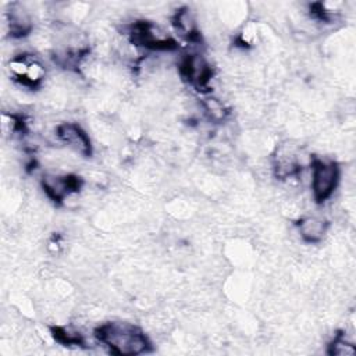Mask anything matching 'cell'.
Instances as JSON below:
<instances>
[{"mask_svg": "<svg viewBox=\"0 0 356 356\" xmlns=\"http://www.w3.org/2000/svg\"><path fill=\"white\" fill-rule=\"evenodd\" d=\"M96 339L114 355H142L152 350V342L140 327L128 321H107L95 330Z\"/></svg>", "mask_w": 356, "mask_h": 356, "instance_id": "cell-1", "label": "cell"}, {"mask_svg": "<svg viewBox=\"0 0 356 356\" xmlns=\"http://www.w3.org/2000/svg\"><path fill=\"white\" fill-rule=\"evenodd\" d=\"M128 36L135 46L154 51H172L178 47L177 40L161 28L149 21H136L129 26Z\"/></svg>", "mask_w": 356, "mask_h": 356, "instance_id": "cell-2", "label": "cell"}, {"mask_svg": "<svg viewBox=\"0 0 356 356\" xmlns=\"http://www.w3.org/2000/svg\"><path fill=\"white\" fill-rule=\"evenodd\" d=\"M339 181V167L335 161L321 159L312 160V191L317 203L330 199Z\"/></svg>", "mask_w": 356, "mask_h": 356, "instance_id": "cell-3", "label": "cell"}, {"mask_svg": "<svg viewBox=\"0 0 356 356\" xmlns=\"http://www.w3.org/2000/svg\"><path fill=\"white\" fill-rule=\"evenodd\" d=\"M178 71L181 78L200 92L209 90V83L213 76V68L202 54H186L181 58Z\"/></svg>", "mask_w": 356, "mask_h": 356, "instance_id": "cell-4", "label": "cell"}, {"mask_svg": "<svg viewBox=\"0 0 356 356\" xmlns=\"http://www.w3.org/2000/svg\"><path fill=\"white\" fill-rule=\"evenodd\" d=\"M10 71L18 83L29 89L38 88L44 78V67L31 54L15 56L10 61Z\"/></svg>", "mask_w": 356, "mask_h": 356, "instance_id": "cell-5", "label": "cell"}, {"mask_svg": "<svg viewBox=\"0 0 356 356\" xmlns=\"http://www.w3.org/2000/svg\"><path fill=\"white\" fill-rule=\"evenodd\" d=\"M82 179L76 175L46 174L42 178V188L47 197L56 203H63L71 193L81 189Z\"/></svg>", "mask_w": 356, "mask_h": 356, "instance_id": "cell-6", "label": "cell"}, {"mask_svg": "<svg viewBox=\"0 0 356 356\" xmlns=\"http://www.w3.org/2000/svg\"><path fill=\"white\" fill-rule=\"evenodd\" d=\"M58 139L70 149L83 157L92 156V142L89 135L75 122H63L56 129Z\"/></svg>", "mask_w": 356, "mask_h": 356, "instance_id": "cell-7", "label": "cell"}, {"mask_svg": "<svg viewBox=\"0 0 356 356\" xmlns=\"http://www.w3.org/2000/svg\"><path fill=\"white\" fill-rule=\"evenodd\" d=\"M172 25L175 32L186 39L191 43H199L200 42V33L197 29V24L196 19L193 17V14L191 13V10L188 7L179 8L175 15L172 17Z\"/></svg>", "mask_w": 356, "mask_h": 356, "instance_id": "cell-8", "label": "cell"}, {"mask_svg": "<svg viewBox=\"0 0 356 356\" xmlns=\"http://www.w3.org/2000/svg\"><path fill=\"white\" fill-rule=\"evenodd\" d=\"M8 32L13 38H24L32 31V19L29 13L18 3L11 4L7 11Z\"/></svg>", "mask_w": 356, "mask_h": 356, "instance_id": "cell-9", "label": "cell"}, {"mask_svg": "<svg viewBox=\"0 0 356 356\" xmlns=\"http://www.w3.org/2000/svg\"><path fill=\"white\" fill-rule=\"evenodd\" d=\"M298 229L305 242L317 243L325 236L328 229V221L320 217L307 216L299 220Z\"/></svg>", "mask_w": 356, "mask_h": 356, "instance_id": "cell-10", "label": "cell"}, {"mask_svg": "<svg viewBox=\"0 0 356 356\" xmlns=\"http://www.w3.org/2000/svg\"><path fill=\"white\" fill-rule=\"evenodd\" d=\"M50 332H51V337L58 342V343H63V345H83V338L79 332L76 331H71L65 327H60V325H56V327H51L50 328Z\"/></svg>", "mask_w": 356, "mask_h": 356, "instance_id": "cell-11", "label": "cell"}, {"mask_svg": "<svg viewBox=\"0 0 356 356\" xmlns=\"http://www.w3.org/2000/svg\"><path fill=\"white\" fill-rule=\"evenodd\" d=\"M327 352L331 356H352L356 353V348L342 334H338L328 345Z\"/></svg>", "mask_w": 356, "mask_h": 356, "instance_id": "cell-12", "label": "cell"}]
</instances>
